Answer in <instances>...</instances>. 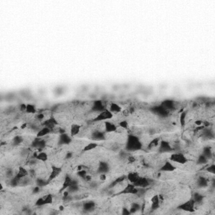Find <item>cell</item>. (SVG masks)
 Here are the masks:
<instances>
[{"instance_id":"60d3db41","label":"cell","mask_w":215,"mask_h":215,"mask_svg":"<svg viewBox=\"0 0 215 215\" xmlns=\"http://www.w3.org/2000/svg\"><path fill=\"white\" fill-rule=\"evenodd\" d=\"M41 139L42 138H39L36 137L34 139V140L31 142V148H35V149H39V146H40V144H41Z\"/></svg>"},{"instance_id":"d6986e66","label":"cell","mask_w":215,"mask_h":215,"mask_svg":"<svg viewBox=\"0 0 215 215\" xmlns=\"http://www.w3.org/2000/svg\"><path fill=\"white\" fill-rule=\"evenodd\" d=\"M57 124H58V123H57V121L56 120L55 118H50L49 120H45L43 123V125L45 127H47V128L51 129L52 130L55 129Z\"/></svg>"},{"instance_id":"7c38bea8","label":"cell","mask_w":215,"mask_h":215,"mask_svg":"<svg viewBox=\"0 0 215 215\" xmlns=\"http://www.w3.org/2000/svg\"><path fill=\"white\" fill-rule=\"evenodd\" d=\"M61 173V168L60 167H58V166H52V171L49 174V177H48V181H52L53 180H55L59 175Z\"/></svg>"},{"instance_id":"4316f807","label":"cell","mask_w":215,"mask_h":215,"mask_svg":"<svg viewBox=\"0 0 215 215\" xmlns=\"http://www.w3.org/2000/svg\"><path fill=\"white\" fill-rule=\"evenodd\" d=\"M70 193H75L79 190V186H78V181L77 180H72V182L71 184V186L67 188Z\"/></svg>"},{"instance_id":"9c48e42d","label":"cell","mask_w":215,"mask_h":215,"mask_svg":"<svg viewBox=\"0 0 215 215\" xmlns=\"http://www.w3.org/2000/svg\"><path fill=\"white\" fill-rule=\"evenodd\" d=\"M106 109L105 105L103 104L102 100H95L93 102V104L92 106V111L96 113L103 112Z\"/></svg>"},{"instance_id":"c3c4849f","label":"cell","mask_w":215,"mask_h":215,"mask_svg":"<svg viewBox=\"0 0 215 215\" xmlns=\"http://www.w3.org/2000/svg\"><path fill=\"white\" fill-rule=\"evenodd\" d=\"M206 171L209 173H212V174H215V165L212 164L211 166H209L208 167H207Z\"/></svg>"},{"instance_id":"e0dca14e","label":"cell","mask_w":215,"mask_h":215,"mask_svg":"<svg viewBox=\"0 0 215 215\" xmlns=\"http://www.w3.org/2000/svg\"><path fill=\"white\" fill-rule=\"evenodd\" d=\"M201 134H202V137H203L206 139H213L214 137L213 130L209 129L208 127H204L203 129H202Z\"/></svg>"},{"instance_id":"8d00e7d4","label":"cell","mask_w":215,"mask_h":215,"mask_svg":"<svg viewBox=\"0 0 215 215\" xmlns=\"http://www.w3.org/2000/svg\"><path fill=\"white\" fill-rule=\"evenodd\" d=\"M187 111H182L180 113V118H179V121H180V124H181V127H184L185 124H186V118H187Z\"/></svg>"},{"instance_id":"f546056e","label":"cell","mask_w":215,"mask_h":215,"mask_svg":"<svg viewBox=\"0 0 215 215\" xmlns=\"http://www.w3.org/2000/svg\"><path fill=\"white\" fill-rule=\"evenodd\" d=\"M192 199L194 200L195 202V204H201L203 202V199H204V196L202 195L201 193H198V192H195L192 196Z\"/></svg>"},{"instance_id":"7dc6e473","label":"cell","mask_w":215,"mask_h":215,"mask_svg":"<svg viewBox=\"0 0 215 215\" xmlns=\"http://www.w3.org/2000/svg\"><path fill=\"white\" fill-rule=\"evenodd\" d=\"M120 127L123 128V129H128L129 128V124L128 121L122 120L120 122Z\"/></svg>"},{"instance_id":"d4e9b609","label":"cell","mask_w":215,"mask_h":215,"mask_svg":"<svg viewBox=\"0 0 215 215\" xmlns=\"http://www.w3.org/2000/svg\"><path fill=\"white\" fill-rule=\"evenodd\" d=\"M52 129L44 126L42 129H39V131L37 132V135H36V137L43 138V137H45V135H49L50 133H52Z\"/></svg>"},{"instance_id":"83f0119b","label":"cell","mask_w":215,"mask_h":215,"mask_svg":"<svg viewBox=\"0 0 215 215\" xmlns=\"http://www.w3.org/2000/svg\"><path fill=\"white\" fill-rule=\"evenodd\" d=\"M81 130V126L78 124H74L71 126V129H70V134H71V136H75L79 134Z\"/></svg>"},{"instance_id":"ba28073f","label":"cell","mask_w":215,"mask_h":215,"mask_svg":"<svg viewBox=\"0 0 215 215\" xmlns=\"http://www.w3.org/2000/svg\"><path fill=\"white\" fill-rule=\"evenodd\" d=\"M134 185L138 188H146L150 185V180L146 177H140L137 180V181H135L134 183Z\"/></svg>"},{"instance_id":"5b68a950","label":"cell","mask_w":215,"mask_h":215,"mask_svg":"<svg viewBox=\"0 0 215 215\" xmlns=\"http://www.w3.org/2000/svg\"><path fill=\"white\" fill-rule=\"evenodd\" d=\"M139 188H136L133 183H128V185H126L123 190H121L120 192L117 194V195H121V194H132V195H137Z\"/></svg>"},{"instance_id":"681fc988","label":"cell","mask_w":215,"mask_h":215,"mask_svg":"<svg viewBox=\"0 0 215 215\" xmlns=\"http://www.w3.org/2000/svg\"><path fill=\"white\" fill-rule=\"evenodd\" d=\"M121 214L122 215H129L131 214H130V211L127 207H123L122 208V212H121Z\"/></svg>"},{"instance_id":"484cf974","label":"cell","mask_w":215,"mask_h":215,"mask_svg":"<svg viewBox=\"0 0 215 215\" xmlns=\"http://www.w3.org/2000/svg\"><path fill=\"white\" fill-rule=\"evenodd\" d=\"M125 179H127V176H121V177H117L114 181H113L112 182L109 184V188H113L116 187L118 184H120L121 182L124 181Z\"/></svg>"},{"instance_id":"680465c9","label":"cell","mask_w":215,"mask_h":215,"mask_svg":"<svg viewBox=\"0 0 215 215\" xmlns=\"http://www.w3.org/2000/svg\"><path fill=\"white\" fill-rule=\"evenodd\" d=\"M202 123H203V122H202L201 120H198L195 122V124H198V125H199V126H200V125H202Z\"/></svg>"},{"instance_id":"2e32d148","label":"cell","mask_w":215,"mask_h":215,"mask_svg":"<svg viewBox=\"0 0 215 215\" xmlns=\"http://www.w3.org/2000/svg\"><path fill=\"white\" fill-rule=\"evenodd\" d=\"M96 204L93 201H87V202H84L82 203V209L86 212V213H90L92 211H93L95 209Z\"/></svg>"},{"instance_id":"db71d44e","label":"cell","mask_w":215,"mask_h":215,"mask_svg":"<svg viewBox=\"0 0 215 215\" xmlns=\"http://www.w3.org/2000/svg\"><path fill=\"white\" fill-rule=\"evenodd\" d=\"M36 118H37V120H42L44 119V114H43V113H40V114H37Z\"/></svg>"},{"instance_id":"bcb514c9","label":"cell","mask_w":215,"mask_h":215,"mask_svg":"<svg viewBox=\"0 0 215 215\" xmlns=\"http://www.w3.org/2000/svg\"><path fill=\"white\" fill-rule=\"evenodd\" d=\"M30 179L28 178L27 177H24L21 179V181H20V185L19 186H27L28 184H30Z\"/></svg>"},{"instance_id":"e575fe53","label":"cell","mask_w":215,"mask_h":215,"mask_svg":"<svg viewBox=\"0 0 215 215\" xmlns=\"http://www.w3.org/2000/svg\"><path fill=\"white\" fill-rule=\"evenodd\" d=\"M141 208V205L138 203H133L130 206V208H129V211H130V214H135L138 212L139 210H140Z\"/></svg>"},{"instance_id":"cb8c5ba5","label":"cell","mask_w":215,"mask_h":215,"mask_svg":"<svg viewBox=\"0 0 215 215\" xmlns=\"http://www.w3.org/2000/svg\"><path fill=\"white\" fill-rule=\"evenodd\" d=\"M197 186L200 188H204L208 186V181L204 177H199L197 180Z\"/></svg>"},{"instance_id":"6da1fadb","label":"cell","mask_w":215,"mask_h":215,"mask_svg":"<svg viewBox=\"0 0 215 215\" xmlns=\"http://www.w3.org/2000/svg\"><path fill=\"white\" fill-rule=\"evenodd\" d=\"M142 143L137 135H129L127 137L126 144H125V150L129 152L138 151L142 149Z\"/></svg>"},{"instance_id":"f1b7e54d","label":"cell","mask_w":215,"mask_h":215,"mask_svg":"<svg viewBox=\"0 0 215 215\" xmlns=\"http://www.w3.org/2000/svg\"><path fill=\"white\" fill-rule=\"evenodd\" d=\"M109 111L113 113H119L122 111V108L118 103H112L109 105Z\"/></svg>"},{"instance_id":"ab89813d","label":"cell","mask_w":215,"mask_h":215,"mask_svg":"<svg viewBox=\"0 0 215 215\" xmlns=\"http://www.w3.org/2000/svg\"><path fill=\"white\" fill-rule=\"evenodd\" d=\"M25 112L27 113H32V114H34L36 113V109L34 107L33 104H26V109Z\"/></svg>"},{"instance_id":"6f0895ef","label":"cell","mask_w":215,"mask_h":215,"mask_svg":"<svg viewBox=\"0 0 215 215\" xmlns=\"http://www.w3.org/2000/svg\"><path fill=\"white\" fill-rule=\"evenodd\" d=\"M72 156V153L71 152H68L67 155H66V159H69V158H71Z\"/></svg>"},{"instance_id":"b9f144b4","label":"cell","mask_w":215,"mask_h":215,"mask_svg":"<svg viewBox=\"0 0 215 215\" xmlns=\"http://www.w3.org/2000/svg\"><path fill=\"white\" fill-rule=\"evenodd\" d=\"M53 203V196L52 194H47L44 197V203L45 205L52 204Z\"/></svg>"},{"instance_id":"8fae6325","label":"cell","mask_w":215,"mask_h":215,"mask_svg":"<svg viewBox=\"0 0 215 215\" xmlns=\"http://www.w3.org/2000/svg\"><path fill=\"white\" fill-rule=\"evenodd\" d=\"M176 166L172 163V161H165V163L161 166V167L160 168V172H172L176 170Z\"/></svg>"},{"instance_id":"30bf717a","label":"cell","mask_w":215,"mask_h":215,"mask_svg":"<svg viewBox=\"0 0 215 215\" xmlns=\"http://www.w3.org/2000/svg\"><path fill=\"white\" fill-rule=\"evenodd\" d=\"M71 142V136H70L68 134H67V133L60 134L59 140H58V144H59L60 146L69 145Z\"/></svg>"},{"instance_id":"74e56055","label":"cell","mask_w":215,"mask_h":215,"mask_svg":"<svg viewBox=\"0 0 215 215\" xmlns=\"http://www.w3.org/2000/svg\"><path fill=\"white\" fill-rule=\"evenodd\" d=\"M207 161L208 159L205 157L203 154L199 155L198 156V159H197V164L198 165H204V164L207 163Z\"/></svg>"},{"instance_id":"836d02e7","label":"cell","mask_w":215,"mask_h":215,"mask_svg":"<svg viewBox=\"0 0 215 215\" xmlns=\"http://www.w3.org/2000/svg\"><path fill=\"white\" fill-rule=\"evenodd\" d=\"M203 155H204L205 157H207L208 160L211 159L213 157V152H212V150L209 146H205L203 149Z\"/></svg>"},{"instance_id":"4dcf8cb0","label":"cell","mask_w":215,"mask_h":215,"mask_svg":"<svg viewBox=\"0 0 215 215\" xmlns=\"http://www.w3.org/2000/svg\"><path fill=\"white\" fill-rule=\"evenodd\" d=\"M98 146V145L96 143V142H90V143H88L87 146L83 147V149H82V151L83 152H87V151H91V150H94L96 149L97 147Z\"/></svg>"},{"instance_id":"603a6c76","label":"cell","mask_w":215,"mask_h":215,"mask_svg":"<svg viewBox=\"0 0 215 215\" xmlns=\"http://www.w3.org/2000/svg\"><path fill=\"white\" fill-rule=\"evenodd\" d=\"M34 155H35L34 158L37 161H41L45 162V161H47V160H48V155L45 151H39L38 153H35Z\"/></svg>"},{"instance_id":"d590c367","label":"cell","mask_w":215,"mask_h":215,"mask_svg":"<svg viewBox=\"0 0 215 215\" xmlns=\"http://www.w3.org/2000/svg\"><path fill=\"white\" fill-rule=\"evenodd\" d=\"M71 193L69 192L67 190H65L64 192H63V196H62V201L63 202H71L72 199H73V197L71 195H70Z\"/></svg>"},{"instance_id":"ffe728a7","label":"cell","mask_w":215,"mask_h":215,"mask_svg":"<svg viewBox=\"0 0 215 215\" xmlns=\"http://www.w3.org/2000/svg\"><path fill=\"white\" fill-rule=\"evenodd\" d=\"M161 105L163 107L164 109H166L168 111L172 110V109H175V103H174L173 100H171V99H166V100H164L163 102L161 103Z\"/></svg>"},{"instance_id":"f35d334b","label":"cell","mask_w":215,"mask_h":215,"mask_svg":"<svg viewBox=\"0 0 215 215\" xmlns=\"http://www.w3.org/2000/svg\"><path fill=\"white\" fill-rule=\"evenodd\" d=\"M24 141V138L21 135H15L14 137L13 138V144L14 146H19L22 142Z\"/></svg>"},{"instance_id":"d6a6232c","label":"cell","mask_w":215,"mask_h":215,"mask_svg":"<svg viewBox=\"0 0 215 215\" xmlns=\"http://www.w3.org/2000/svg\"><path fill=\"white\" fill-rule=\"evenodd\" d=\"M16 175H17L18 177H19L20 178H24V177H28L29 176V171H27L25 167H23V166H20L19 168V171L16 173Z\"/></svg>"},{"instance_id":"ac0fdd59","label":"cell","mask_w":215,"mask_h":215,"mask_svg":"<svg viewBox=\"0 0 215 215\" xmlns=\"http://www.w3.org/2000/svg\"><path fill=\"white\" fill-rule=\"evenodd\" d=\"M160 203H161V199H160V196L155 194L152 198H151V210H156L160 207Z\"/></svg>"},{"instance_id":"9a60e30c","label":"cell","mask_w":215,"mask_h":215,"mask_svg":"<svg viewBox=\"0 0 215 215\" xmlns=\"http://www.w3.org/2000/svg\"><path fill=\"white\" fill-rule=\"evenodd\" d=\"M117 125L114 124L112 122L109 121H105L104 122V132L107 133H113L117 130Z\"/></svg>"},{"instance_id":"44dd1931","label":"cell","mask_w":215,"mask_h":215,"mask_svg":"<svg viewBox=\"0 0 215 215\" xmlns=\"http://www.w3.org/2000/svg\"><path fill=\"white\" fill-rule=\"evenodd\" d=\"M72 178L69 176V175H66L65 177H64V181H63V184H62V187L60 188V192H63L65 190H67L69 187L71 186V182H72Z\"/></svg>"},{"instance_id":"f5cc1de1","label":"cell","mask_w":215,"mask_h":215,"mask_svg":"<svg viewBox=\"0 0 215 215\" xmlns=\"http://www.w3.org/2000/svg\"><path fill=\"white\" fill-rule=\"evenodd\" d=\"M41 187H39V186L35 187L34 189H33V193H34V194L39 193V192H40V191H41Z\"/></svg>"},{"instance_id":"52a82bcc","label":"cell","mask_w":215,"mask_h":215,"mask_svg":"<svg viewBox=\"0 0 215 215\" xmlns=\"http://www.w3.org/2000/svg\"><path fill=\"white\" fill-rule=\"evenodd\" d=\"M150 110L153 113H155V114H156V115H159V116H161V117H163V118H165V117H167V116H168V114H169V112H170V111L166 110V109H164L161 105L154 106V107L150 108Z\"/></svg>"},{"instance_id":"7bdbcfd3","label":"cell","mask_w":215,"mask_h":215,"mask_svg":"<svg viewBox=\"0 0 215 215\" xmlns=\"http://www.w3.org/2000/svg\"><path fill=\"white\" fill-rule=\"evenodd\" d=\"M158 145H159V138H155V139H152V140L149 143L148 147H149V149H153V148H155V147H157Z\"/></svg>"},{"instance_id":"7a4b0ae2","label":"cell","mask_w":215,"mask_h":215,"mask_svg":"<svg viewBox=\"0 0 215 215\" xmlns=\"http://www.w3.org/2000/svg\"><path fill=\"white\" fill-rule=\"evenodd\" d=\"M195 205H196L195 202L192 198L188 201H187V202L181 203L180 205H178L177 208L179 209V210L185 211V212H188V213H194L195 212Z\"/></svg>"},{"instance_id":"11a10c76","label":"cell","mask_w":215,"mask_h":215,"mask_svg":"<svg viewBox=\"0 0 215 215\" xmlns=\"http://www.w3.org/2000/svg\"><path fill=\"white\" fill-rule=\"evenodd\" d=\"M100 179L102 181H104L106 179V174H100Z\"/></svg>"},{"instance_id":"4fadbf2b","label":"cell","mask_w":215,"mask_h":215,"mask_svg":"<svg viewBox=\"0 0 215 215\" xmlns=\"http://www.w3.org/2000/svg\"><path fill=\"white\" fill-rule=\"evenodd\" d=\"M106 133L100 131V130H96L92 134V139L94 141H103L106 139Z\"/></svg>"},{"instance_id":"816d5d0a","label":"cell","mask_w":215,"mask_h":215,"mask_svg":"<svg viewBox=\"0 0 215 215\" xmlns=\"http://www.w3.org/2000/svg\"><path fill=\"white\" fill-rule=\"evenodd\" d=\"M127 159H128V161H129V163H133V162L135 161V158L134 156H132V155H129L127 157Z\"/></svg>"},{"instance_id":"f907efd6","label":"cell","mask_w":215,"mask_h":215,"mask_svg":"<svg viewBox=\"0 0 215 215\" xmlns=\"http://www.w3.org/2000/svg\"><path fill=\"white\" fill-rule=\"evenodd\" d=\"M6 176H7L8 177L12 178V177H14V172H13V170H12V169H8V170H7V172H6Z\"/></svg>"},{"instance_id":"3957f363","label":"cell","mask_w":215,"mask_h":215,"mask_svg":"<svg viewBox=\"0 0 215 215\" xmlns=\"http://www.w3.org/2000/svg\"><path fill=\"white\" fill-rule=\"evenodd\" d=\"M170 161H173L175 163L181 164L184 165L188 161V159L186 157V155L182 154L181 152H174L172 155H170Z\"/></svg>"},{"instance_id":"8992f818","label":"cell","mask_w":215,"mask_h":215,"mask_svg":"<svg viewBox=\"0 0 215 215\" xmlns=\"http://www.w3.org/2000/svg\"><path fill=\"white\" fill-rule=\"evenodd\" d=\"M158 151L160 153H172L174 151V149L172 146L171 143L167 140H161L160 142V146L158 148Z\"/></svg>"},{"instance_id":"f6af8a7d","label":"cell","mask_w":215,"mask_h":215,"mask_svg":"<svg viewBox=\"0 0 215 215\" xmlns=\"http://www.w3.org/2000/svg\"><path fill=\"white\" fill-rule=\"evenodd\" d=\"M34 205L36 207H43L45 206V203H44V197L38 198L34 203Z\"/></svg>"},{"instance_id":"277c9868","label":"cell","mask_w":215,"mask_h":215,"mask_svg":"<svg viewBox=\"0 0 215 215\" xmlns=\"http://www.w3.org/2000/svg\"><path fill=\"white\" fill-rule=\"evenodd\" d=\"M113 114L112 112H110L109 110L108 109H105L103 112H100L98 113V115L93 119L94 122H102V121L105 120H109L113 119Z\"/></svg>"},{"instance_id":"5bb4252c","label":"cell","mask_w":215,"mask_h":215,"mask_svg":"<svg viewBox=\"0 0 215 215\" xmlns=\"http://www.w3.org/2000/svg\"><path fill=\"white\" fill-rule=\"evenodd\" d=\"M98 173L99 174H106L109 172V165L106 161H100L98 166Z\"/></svg>"},{"instance_id":"ee69618b","label":"cell","mask_w":215,"mask_h":215,"mask_svg":"<svg viewBox=\"0 0 215 215\" xmlns=\"http://www.w3.org/2000/svg\"><path fill=\"white\" fill-rule=\"evenodd\" d=\"M77 175H78V177H80V178H82V180L86 177V176L87 175V172L86 170H84V169H82V170H80V171H78L77 172Z\"/></svg>"},{"instance_id":"9f6ffc18","label":"cell","mask_w":215,"mask_h":215,"mask_svg":"<svg viewBox=\"0 0 215 215\" xmlns=\"http://www.w3.org/2000/svg\"><path fill=\"white\" fill-rule=\"evenodd\" d=\"M34 170H32V169H30V171H29V175H30V176H32V177H34Z\"/></svg>"},{"instance_id":"1f68e13d","label":"cell","mask_w":215,"mask_h":215,"mask_svg":"<svg viewBox=\"0 0 215 215\" xmlns=\"http://www.w3.org/2000/svg\"><path fill=\"white\" fill-rule=\"evenodd\" d=\"M50 181H48V179H44V178H41V177H38L35 179V183L37 186L41 187V188H44L45 186H47L49 184Z\"/></svg>"},{"instance_id":"7402d4cb","label":"cell","mask_w":215,"mask_h":215,"mask_svg":"<svg viewBox=\"0 0 215 215\" xmlns=\"http://www.w3.org/2000/svg\"><path fill=\"white\" fill-rule=\"evenodd\" d=\"M140 177L139 174L136 172H132L128 173L127 175V180L130 182V183H135V181H137V180Z\"/></svg>"},{"instance_id":"91938a15","label":"cell","mask_w":215,"mask_h":215,"mask_svg":"<svg viewBox=\"0 0 215 215\" xmlns=\"http://www.w3.org/2000/svg\"><path fill=\"white\" fill-rule=\"evenodd\" d=\"M60 210H63V207H62V206L60 207Z\"/></svg>"}]
</instances>
